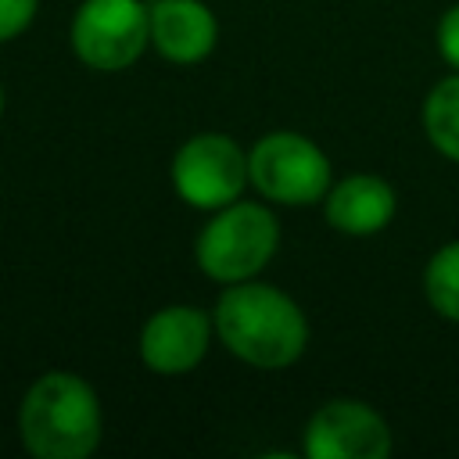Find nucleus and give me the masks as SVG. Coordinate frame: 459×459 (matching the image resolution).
<instances>
[{
    "instance_id": "7",
    "label": "nucleus",
    "mask_w": 459,
    "mask_h": 459,
    "mask_svg": "<svg viewBox=\"0 0 459 459\" xmlns=\"http://www.w3.org/2000/svg\"><path fill=\"white\" fill-rule=\"evenodd\" d=\"M301 448L308 459H384L391 452V427L373 405L333 398L308 416Z\"/></svg>"
},
{
    "instance_id": "4",
    "label": "nucleus",
    "mask_w": 459,
    "mask_h": 459,
    "mask_svg": "<svg viewBox=\"0 0 459 459\" xmlns=\"http://www.w3.org/2000/svg\"><path fill=\"white\" fill-rule=\"evenodd\" d=\"M251 186L273 204H319L333 183L330 158L323 147L294 129H273L258 136L247 151Z\"/></svg>"
},
{
    "instance_id": "3",
    "label": "nucleus",
    "mask_w": 459,
    "mask_h": 459,
    "mask_svg": "<svg viewBox=\"0 0 459 459\" xmlns=\"http://www.w3.org/2000/svg\"><path fill=\"white\" fill-rule=\"evenodd\" d=\"M280 251V222L258 201H230L208 215L194 240L197 269L215 283L255 280Z\"/></svg>"
},
{
    "instance_id": "12",
    "label": "nucleus",
    "mask_w": 459,
    "mask_h": 459,
    "mask_svg": "<svg viewBox=\"0 0 459 459\" xmlns=\"http://www.w3.org/2000/svg\"><path fill=\"white\" fill-rule=\"evenodd\" d=\"M423 294L430 301V308L448 319L459 323V240L441 244L423 269Z\"/></svg>"
},
{
    "instance_id": "13",
    "label": "nucleus",
    "mask_w": 459,
    "mask_h": 459,
    "mask_svg": "<svg viewBox=\"0 0 459 459\" xmlns=\"http://www.w3.org/2000/svg\"><path fill=\"white\" fill-rule=\"evenodd\" d=\"M39 11V0H0V43L18 39Z\"/></svg>"
},
{
    "instance_id": "14",
    "label": "nucleus",
    "mask_w": 459,
    "mask_h": 459,
    "mask_svg": "<svg viewBox=\"0 0 459 459\" xmlns=\"http://www.w3.org/2000/svg\"><path fill=\"white\" fill-rule=\"evenodd\" d=\"M434 43H437V54L452 65V72H459V4H452V7L437 18Z\"/></svg>"
},
{
    "instance_id": "10",
    "label": "nucleus",
    "mask_w": 459,
    "mask_h": 459,
    "mask_svg": "<svg viewBox=\"0 0 459 459\" xmlns=\"http://www.w3.org/2000/svg\"><path fill=\"white\" fill-rule=\"evenodd\" d=\"M398 208V194L387 179L373 172H355L337 183H330L323 197L326 222L344 237H373L380 233Z\"/></svg>"
},
{
    "instance_id": "11",
    "label": "nucleus",
    "mask_w": 459,
    "mask_h": 459,
    "mask_svg": "<svg viewBox=\"0 0 459 459\" xmlns=\"http://www.w3.org/2000/svg\"><path fill=\"white\" fill-rule=\"evenodd\" d=\"M423 133L437 154L459 161V72L430 86L423 100Z\"/></svg>"
},
{
    "instance_id": "1",
    "label": "nucleus",
    "mask_w": 459,
    "mask_h": 459,
    "mask_svg": "<svg viewBox=\"0 0 459 459\" xmlns=\"http://www.w3.org/2000/svg\"><path fill=\"white\" fill-rule=\"evenodd\" d=\"M212 323L219 344L255 369H287L308 348V319L301 305L262 280L226 283L215 298Z\"/></svg>"
},
{
    "instance_id": "9",
    "label": "nucleus",
    "mask_w": 459,
    "mask_h": 459,
    "mask_svg": "<svg viewBox=\"0 0 459 459\" xmlns=\"http://www.w3.org/2000/svg\"><path fill=\"white\" fill-rule=\"evenodd\" d=\"M219 43V18L201 0H151V47L169 65H201Z\"/></svg>"
},
{
    "instance_id": "2",
    "label": "nucleus",
    "mask_w": 459,
    "mask_h": 459,
    "mask_svg": "<svg viewBox=\"0 0 459 459\" xmlns=\"http://www.w3.org/2000/svg\"><path fill=\"white\" fill-rule=\"evenodd\" d=\"M18 434L36 459H86L104 434L100 398L79 373L50 369L22 394Z\"/></svg>"
},
{
    "instance_id": "6",
    "label": "nucleus",
    "mask_w": 459,
    "mask_h": 459,
    "mask_svg": "<svg viewBox=\"0 0 459 459\" xmlns=\"http://www.w3.org/2000/svg\"><path fill=\"white\" fill-rule=\"evenodd\" d=\"M172 190L201 212H215L244 194L251 183L244 147L226 133H197L172 154Z\"/></svg>"
},
{
    "instance_id": "15",
    "label": "nucleus",
    "mask_w": 459,
    "mask_h": 459,
    "mask_svg": "<svg viewBox=\"0 0 459 459\" xmlns=\"http://www.w3.org/2000/svg\"><path fill=\"white\" fill-rule=\"evenodd\" d=\"M4 104H7V100H4V86H0V115H4Z\"/></svg>"
},
{
    "instance_id": "5",
    "label": "nucleus",
    "mask_w": 459,
    "mask_h": 459,
    "mask_svg": "<svg viewBox=\"0 0 459 459\" xmlns=\"http://www.w3.org/2000/svg\"><path fill=\"white\" fill-rule=\"evenodd\" d=\"M68 43L93 72H122L151 47L147 0H82L72 14Z\"/></svg>"
},
{
    "instance_id": "8",
    "label": "nucleus",
    "mask_w": 459,
    "mask_h": 459,
    "mask_svg": "<svg viewBox=\"0 0 459 459\" xmlns=\"http://www.w3.org/2000/svg\"><path fill=\"white\" fill-rule=\"evenodd\" d=\"M212 333V312L197 305H165L151 312L140 330V362L158 377H183L204 362Z\"/></svg>"
}]
</instances>
